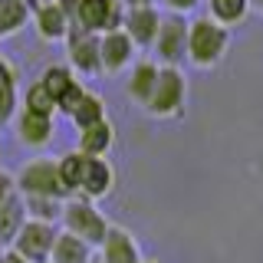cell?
<instances>
[{
	"mask_svg": "<svg viewBox=\"0 0 263 263\" xmlns=\"http://www.w3.org/2000/svg\"><path fill=\"white\" fill-rule=\"evenodd\" d=\"M230 49V30L220 27L211 16L187 23V40H184V60L194 69H214Z\"/></svg>",
	"mask_w": 263,
	"mask_h": 263,
	"instance_id": "1",
	"label": "cell"
},
{
	"mask_svg": "<svg viewBox=\"0 0 263 263\" xmlns=\"http://www.w3.org/2000/svg\"><path fill=\"white\" fill-rule=\"evenodd\" d=\"M187 105V79L178 66H158V79L145 102V112L152 119H178Z\"/></svg>",
	"mask_w": 263,
	"mask_h": 263,
	"instance_id": "2",
	"label": "cell"
},
{
	"mask_svg": "<svg viewBox=\"0 0 263 263\" xmlns=\"http://www.w3.org/2000/svg\"><path fill=\"white\" fill-rule=\"evenodd\" d=\"M60 230L79 237L82 243H89L96 250V247L102 243L105 230H109V220H105V214L99 211L92 201H86V197H66L63 211H60Z\"/></svg>",
	"mask_w": 263,
	"mask_h": 263,
	"instance_id": "3",
	"label": "cell"
},
{
	"mask_svg": "<svg viewBox=\"0 0 263 263\" xmlns=\"http://www.w3.org/2000/svg\"><path fill=\"white\" fill-rule=\"evenodd\" d=\"M13 187L20 197H56V201H66L69 191L63 187L60 171H56L53 158H30L20 168V175L13 178Z\"/></svg>",
	"mask_w": 263,
	"mask_h": 263,
	"instance_id": "4",
	"label": "cell"
},
{
	"mask_svg": "<svg viewBox=\"0 0 263 263\" xmlns=\"http://www.w3.org/2000/svg\"><path fill=\"white\" fill-rule=\"evenodd\" d=\"M60 234L56 224H46V220H23L20 230L13 234V240L7 250H13L16 257L30 260V263H49V250H53V240Z\"/></svg>",
	"mask_w": 263,
	"mask_h": 263,
	"instance_id": "5",
	"label": "cell"
},
{
	"mask_svg": "<svg viewBox=\"0 0 263 263\" xmlns=\"http://www.w3.org/2000/svg\"><path fill=\"white\" fill-rule=\"evenodd\" d=\"M184 40H187V23L181 20L178 13L171 16H161L158 23V36L152 43V53L158 66H178L184 60Z\"/></svg>",
	"mask_w": 263,
	"mask_h": 263,
	"instance_id": "6",
	"label": "cell"
},
{
	"mask_svg": "<svg viewBox=\"0 0 263 263\" xmlns=\"http://www.w3.org/2000/svg\"><path fill=\"white\" fill-rule=\"evenodd\" d=\"M132 60H135V46L122 30L99 33V76H119L132 69Z\"/></svg>",
	"mask_w": 263,
	"mask_h": 263,
	"instance_id": "7",
	"label": "cell"
},
{
	"mask_svg": "<svg viewBox=\"0 0 263 263\" xmlns=\"http://www.w3.org/2000/svg\"><path fill=\"white\" fill-rule=\"evenodd\" d=\"M66 53H69V69L79 76H99V33L72 27L66 36Z\"/></svg>",
	"mask_w": 263,
	"mask_h": 263,
	"instance_id": "8",
	"label": "cell"
},
{
	"mask_svg": "<svg viewBox=\"0 0 263 263\" xmlns=\"http://www.w3.org/2000/svg\"><path fill=\"white\" fill-rule=\"evenodd\" d=\"M96 260L99 263H138L142 260V247H138L135 234L119 224H109L102 243L96 247Z\"/></svg>",
	"mask_w": 263,
	"mask_h": 263,
	"instance_id": "9",
	"label": "cell"
},
{
	"mask_svg": "<svg viewBox=\"0 0 263 263\" xmlns=\"http://www.w3.org/2000/svg\"><path fill=\"white\" fill-rule=\"evenodd\" d=\"M158 23H161V16H158L155 7H128V10L122 13L119 30L132 40L135 49H152L155 36H158Z\"/></svg>",
	"mask_w": 263,
	"mask_h": 263,
	"instance_id": "10",
	"label": "cell"
},
{
	"mask_svg": "<svg viewBox=\"0 0 263 263\" xmlns=\"http://www.w3.org/2000/svg\"><path fill=\"white\" fill-rule=\"evenodd\" d=\"M122 10L115 0H79L76 7V27L89 33H109L119 30Z\"/></svg>",
	"mask_w": 263,
	"mask_h": 263,
	"instance_id": "11",
	"label": "cell"
},
{
	"mask_svg": "<svg viewBox=\"0 0 263 263\" xmlns=\"http://www.w3.org/2000/svg\"><path fill=\"white\" fill-rule=\"evenodd\" d=\"M115 187V168L109 158H86V168H82L79 187L76 191L86 197V201H96V197L112 194Z\"/></svg>",
	"mask_w": 263,
	"mask_h": 263,
	"instance_id": "12",
	"label": "cell"
},
{
	"mask_svg": "<svg viewBox=\"0 0 263 263\" xmlns=\"http://www.w3.org/2000/svg\"><path fill=\"white\" fill-rule=\"evenodd\" d=\"M10 125L16 132V138L30 148H43L49 142V135H53V119H49V115H40V112H30V109H16Z\"/></svg>",
	"mask_w": 263,
	"mask_h": 263,
	"instance_id": "13",
	"label": "cell"
},
{
	"mask_svg": "<svg viewBox=\"0 0 263 263\" xmlns=\"http://www.w3.org/2000/svg\"><path fill=\"white\" fill-rule=\"evenodd\" d=\"M112 145H115V125L109 119L79 128V148H76V152L86 155V158H109Z\"/></svg>",
	"mask_w": 263,
	"mask_h": 263,
	"instance_id": "14",
	"label": "cell"
},
{
	"mask_svg": "<svg viewBox=\"0 0 263 263\" xmlns=\"http://www.w3.org/2000/svg\"><path fill=\"white\" fill-rule=\"evenodd\" d=\"M155 79H158V63H152V60H142V63H135V66L128 69L125 99L145 109L148 96H152V89H155Z\"/></svg>",
	"mask_w": 263,
	"mask_h": 263,
	"instance_id": "15",
	"label": "cell"
},
{
	"mask_svg": "<svg viewBox=\"0 0 263 263\" xmlns=\"http://www.w3.org/2000/svg\"><path fill=\"white\" fill-rule=\"evenodd\" d=\"M33 20H36V33L43 40H49V43H53V40H66V36H69V30H72V23L66 20V13L60 10V4H56V0L40 4Z\"/></svg>",
	"mask_w": 263,
	"mask_h": 263,
	"instance_id": "16",
	"label": "cell"
},
{
	"mask_svg": "<svg viewBox=\"0 0 263 263\" xmlns=\"http://www.w3.org/2000/svg\"><path fill=\"white\" fill-rule=\"evenodd\" d=\"M96 257V250L89 243H82L79 237L60 230L53 240V250H49V263H89Z\"/></svg>",
	"mask_w": 263,
	"mask_h": 263,
	"instance_id": "17",
	"label": "cell"
},
{
	"mask_svg": "<svg viewBox=\"0 0 263 263\" xmlns=\"http://www.w3.org/2000/svg\"><path fill=\"white\" fill-rule=\"evenodd\" d=\"M20 109V92H16V72L13 66L0 56V128L10 125V119Z\"/></svg>",
	"mask_w": 263,
	"mask_h": 263,
	"instance_id": "18",
	"label": "cell"
},
{
	"mask_svg": "<svg viewBox=\"0 0 263 263\" xmlns=\"http://www.w3.org/2000/svg\"><path fill=\"white\" fill-rule=\"evenodd\" d=\"M23 220H27V211H23V197H20V194H10L4 204H0V243L10 247L13 234L20 230Z\"/></svg>",
	"mask_w": 263,
	"mask_h": 263,
	"instance_id": "19",
	"label": "cell"
},
{
	"mask_svg": "<svg viewBox=\"0 0 263 263\" xmlns=\"http://www.w3.org/2000/svg\"><path fill=\"white\" fill-rule=\"evenodd\" d=\"M69 119H72V125H76V132L86 128V125H96V122L105 119V102H102L96 92H89V89H86V92H82V99L72 105Z\"/></svg>",
	"mask_w": 263,
	"mask_h": 263,
	"instance_id": "20",
	"label": "cell"
},
{
	"mask_svg": "<svg viewBox=\"0 0 263 263\" xmlns=\"http://www.w3.org/2000/svg\"><path fill=\"white\" fill-rule=\"evenodd\" d=\"M30 20V4L27 0H0V40L13 36L16 30H23Z\"/></svg>",
	"mask_w": 263,
	"mask_h": 263,
	"instance_id": "21",
	"label": "cell"
},
{
	"mask_svg": "<svg viewBox=\"0 0 263 263\" xmlns=\"http://www.w3.org/2000/svg\"><path fill=\"white\" fill-rule=\"evenodd\" d=\"M247 10H250V0H211V20H217L227 30L234 23H243Z\"/></svg>",
	"mask_w": 263,
	"mask_h": 263,
	"instance_id": "22",
	"label": "cell"
},
{
	"mask_svg": "<svg viewBox=\"0 0 263 263\" xmlns=\"http://www.w3.org/2000/svg\"><path fill=\"white\" fill-rule=\"evenodd\" d=\"M82 168H86V155H79V152H66L63 158H56V171H60V181H63L66 191H76L79 187Z\"/></svg>",
	"mask_w": 263,
	"mask_h": 263,
	"instance_id": "23",
	"label": "cell"
},
{
	"mask_svg": "<svg viewBox=\"0 0 263 263\" xmlns=\"http://www.w3.org/2000/svg\"><path fill=\"white\" fill-rule=\"evenodd\" d=\"M23 211H27L30 220H46V224H56L63 211V201L56 197H23Z\"/></svg>",
	"mask_w": 263,
	"mask_h": 263,
	"instance_id": "24",
	"label": "cell"
},
{
	"mask_svg": "<svg viewBox=\"0 0 263 263\" xmlns=\"http://www.w3.org/2000/svg\"><path fill=\"white\" fill-rule=\"evenodd\" d=\"M23 109H30V112H40V115H49L53 119L56 115V102H53V96L46 92V86L43 82H30V89H27V99H23Z\"/></svg>",
	"mask_w": 263,
	"mask_h": 263,
	"instance_id": "25",
	"label": "cell"
},
{
	"mask_svg": "<svg viewBox=\"0 0 263 263\" xmlns=\"http://www.w3.org/2000/svg\"><path fill=\"white\" fill-rule=\"evenodd\" d=\"M40 82L46 86V92L53 96V102H56V99H60L66 89L76 82V76H72V69H66V66H49L43 76H40Z\"/></svg>",
	"mask_w": 263,
	"mask_h": 263,
	"instance_id": "26",
	"label": "cell"
},
{
	"mask_svg": "<svg viewBox=\"0 0 263 263\" xmlns=\"http://www.w3.org/2000/svg\"><path fill=\"white\" fill-rule=\"evenodd\" d=\"M82 92H86V86H82V82L76 79V82H72V86L66 89L60 99H56V112H66V115H69V112H72V105H76L79 99H82Z\"/></svg>",
	"mask_w": 263,
	"mask_h": 263,
	"instance_id": "27",
	"label": "cell"
},
{
	"mask_svg": "<svg viewBox=\"0 0 263 263\" xmlns=\"http://www.w3.org/2000/svg\"><path fill=\"white\" fill-rule=\"evenodd\" d=\"M10 194H16V187H13V175H7V171H0V204L7 201Z\"/></svg>",
	"mask_w": 263,
	"mask_h": 263,
	"instance_id": "28",
	"label": "cell"
},
{
	"mask_svg": "<svg viewBox=\"0 0 263 263\" xmlns=\"http://www.w3.org/2000/svg\"><path fill=\"white\" fill-rule=\"evenodd\" d=\"M197 4H201V0H164V7H171V10H175L178 16H181V13H187V10H194Z\"/></svg>",
	"mask_w": 263,
	"mask_h": 263,
	"instance_id": "29",
	"label": "cell"
},
{
	"mask_svg": "<svg viewBox=\"0 0 263 263\" xmlns=\"http://www.w3.org/2000/svg\"><path fill=\"white\" fill-rule=\"evenodd\" d=\"M0 263H30V260H23V257H16L13 250H7L4 257H0Z\"/></svg>",
	"mask_w": 263,
	"mask_h": 263,
	"instance_id": "30",
	"label": "cell"
},
{
	"mask_svg": "<svg viewBox=\"0 0 263 263\" xmlns=\"http://www.w3.org/2000/svg\"><path fill=\"white\" fill-rule=\"evenodd\" d=\"M128 7H152V0H125Z\"/></svg>",
	"mask_w": 263,
	"mask_h": 263,
	"instance_id": "31",
	"label": "cell"
},
{
	"mask_svg": "<svg viewBox=\"0 0 263 263\" xmlns=\"http://www.w3.org/2000/svg\"><path fill=\"white\" fill-rule=\"evenodd\" d=\"M138 263H161V260H145V257H142V260H138Z\"/></svg>",
	"mask_w": 263,
	"mask_h": 263,
	"instance_id": "32",
	"label": "cell"
},
{
	"mask_svg": "<svg viewBox=\"0 0 263 263\" xmlns=\"http://www.w3.org/2000/svg\"><path fill=\"white\" fill-rule=\"evenodd\" d=\"M4 253H7V243H0V257H4Z\"/></svg>",
	"mask_w": 263,
	"mask_h": 263,
	"instance_id": "33",
	"label": "cell"
},
{
	"mask_svg": "<svg viewBox=\"0 0 263 263\" xmlns=\"http://www.w3.org/2000/svg\"><path fill=\"white\" fill-rule=\"evenodd\" d=\"M89 263H99V260H96V257H92V260H89Z\"/></svg>",
	"mask_w": 263,
	"mask_h": 263,
	"instance_id": "34",
	"label": "cell"
},
{
	"mask_svg": "<svg viewBox=\"0 0 263 263\" xmlns=\"http://www.w3.org/2000/svg\"><path fill=\"white\" fill-rule=\"evenodd\" d=\"M27 4H33V0H27Z\"/></svg>",
	"mask_w": 263,
	"mask_h": 263,
	"instance_id": "35",
	"label": "cell"
},
{
	"mask_svg": "<svg viewBox=\"0 0 263 263\" xmlns=\"http://www.w3.org/2000/svg\"><path fill=\"white\" fill-rule=\"evenodd\" d=\"M43 4H49V0H43Z\"/></svg>",
	"mask_w": 263,
	"mask_h": 263,
	"instance_id": "36",
	"label": "cell"
},
{
	"mask_svg": "<svg viewBox=\"0 0 263 263\" xmlns=\"http://www.w3.org/2000/svg\"><path fill=\"white\" fill-rule=\"evenodd\" d=\"M260 4H263V0H260Z\"/></svg>",
	"mask_w": 263,
	"mask_h": 263,
	"instance_id": "37",
	"label": "cell"
}]
</instances>
